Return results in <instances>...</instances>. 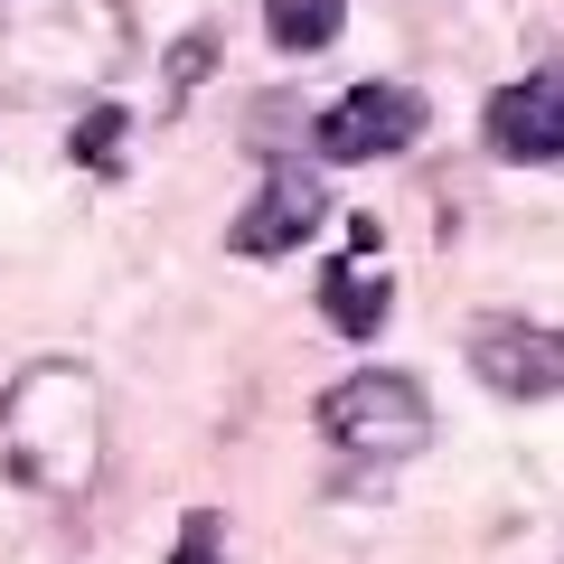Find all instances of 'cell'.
<instances>
[{"label": "cell", "mask_w": 564, "mask_h": 564, "mask_svg": "<svg viewBox=\"0 0 564 564\" xmlns=\"http://www.w3.org/2000/svg\"><path fill=\"white\" fill-rule=\"evenodd\" d=\"M0 452L29 489L47 499H85L104 470V395L85 358H29L0 386Z\"/></svg>", "instance_id": "1"}, {"label": "cell", "mask_w": 564, "mask_h": 564, "mask_svg": "<svg viewBox=\"0 0 564 564\" xmlns=\"http://www.w3.org/2000/svg\"><path fill=\"white\" fill-rule=\"evenodd\" d=\"M132 66V10L122 0H0V85L20 104L95 95Z\"/></svg>", "instance_id": "2"}, {"label": "cell", "mask_w": 564, "mask_h": 564, "mask_svg": "<svg viewBox=\"0 0 564 564\" xmlns=\"http://www.w3.org/2000/svg\"><path fill=\"white\" fill-rule=\"evenodd\" d=\"M321 433L339 452H358V462H414L433 443V404H423V386L404 367H358V377H339L321 395Z\"/></svg>", "instance_id": "3"}, {"label": "cell", "mask_w": 564, "mask_h": 564, "mask_svg": "<svg viewBox=\"0 0 564 564\" xmlns=\"http://www.w3.org/2000/svg\"><path fill=\"white\" fill-rule=\"evenodd\" d=\"M423 122H433V104H423L414 85H348V95L311 122V141H321V161L348 170V161H395V151H414Z\"/></svg>", "instance_id": "4"}, {"label": "cell", "mask_w": 564, "mask_h": 564, "mask_svg": "<svg viewBox=\"0 0 564 564\" xmlns=\"http://www.w3.org/2000/svg\"><path fill=\"white\" fill-rule=\"evenodd\" d=\"M470 377H480L489 395H518V404L564 395V329H545V321H480L470 329Z\"/></svg>", "instance_id": "5"}, {"label": "cell", "mask_w": 564, "mask_h": 564, "mask_svg": "<svg viewBox=\"0 0 564 564\" xmlns=\"http://www.w3.org/2000/svg\"><path fill=\"white\" fill-rule=\"evenodd\" d=\"M480 132L499 161H564V66H536V76L499 85Z\"/></svg>", "instance_id": "6"}, {"label": "cell", "mask_w": 564, "mask_h": 564, "mask_svg": "<svg viewBox=\"0 0 564 564\" xmlns=\"http://www.w3.org/2000/svg\"><path fill=\"white\" fill-rule=\"evenodd\" d=\"M321 217H329L321 180H302V170H273V180H263V198L245 207L236 226H226V245H236V254H254V263H273V254H292V245L321 236Z\"/></svg>", "instance_id": "7"}, {"label": "cell", "mask_w": 564, "mask_h": 564, "mask_svg": "<svg viewBox=\"0 0 564 564\" xmlns=\"http://www.w3.org/2000/svg\"><path fill=\"white\" fill-rule=\"evenodd\" d=\"M321 321L339 329V339H377V329L395 321V282L367 273V263H329L321 273Z\"/></svg>", "instance_id": "8"}, {"label": "cell", "mask_w": 564, "mask_h": 564, "mask_svg": "<svg viewBox=\"0 0 564 564\" xmlns=\"http://www.w3.org/2000/svg\"><path fill=\"white\" fill-rule=\"evenodd\" d=\"M339 29H348V0H263V39L282 57H321Z\"/></svg>", "instance_id": "9"}, {"label": "cell", "mask_w": 564, "mask_h": 564, "mask_svg": "<svg viewBox=\"0 0 564 564\" xmlns=\"http://www.w3.org/2000/svg\"><path fill=\"white\" fill-rule=\"evenodd\" d=\"M207 66H217V29H188V39L170 47V113H180V104H188V85H198Z\"/></svg>", "instance_id": "10"}, {"label": "cell", "mask_w": 564, "mask_h": 564, "mask_svg": "<svg viewBox=\"0 0 564 564\" xmlns=\"http://www.w3.org/2000/svg\"><path fill=\"white\" fill-rule=\"evenodd\" d=\"M122 132H132V122H122L113 104H104V113H85V122H76V161L113 170V161H122Z\"/></svg>", "instance_id": "11"}, {"label": "cell", "mask_w": 564, "mask_h": 564, "mask_svg": "<svg viewBox=\"0 0 564 564\" xmlns=\"http://www.w3.org/2000/svg\"><path fill=\"white\" fill-rule=\"evenodd\" d=\"M170 564H226V545H217V508H188L180 555H170Z\"/></svg>", "instance_id": "12"}]
</instances>
